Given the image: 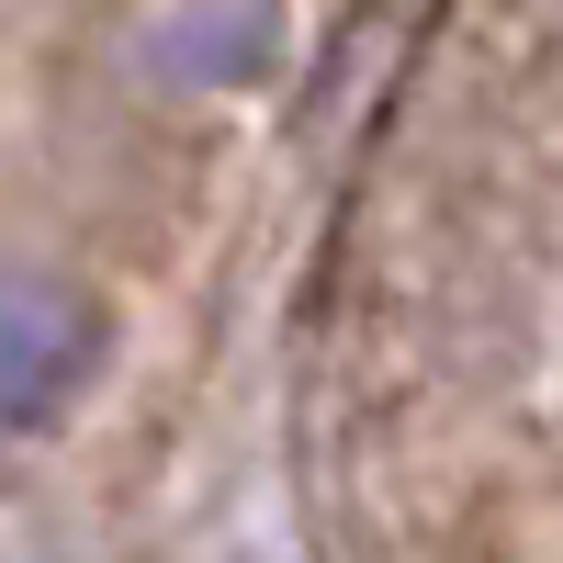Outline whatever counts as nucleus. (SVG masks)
Masks as SVG:
<instances>
[{"mask_svg":"<svg viewBox=\"0 0 563 563\" xmlns=\"http://www.w3.org/2000/svg\"><path fill=\"white\" fill-rule=\"evenodd\" d=\"M260 45H271L260 12H192V23H169L158 57H169L180 79H238V68H260Z\"/></svg>","mask_w":563,"mask_h":563,"instance_id":"2","label":"nucleus"},{"mask_svg":"<svg viewBox=\"0 0 563 563\" xmlns=\"http://www.w3.org/2000/svg\"><path fill=\"white\" fill-rule=\"evenodd\" d=\"M90 350H102V305L68 294V282H0V429H23V417H45Z\"/></svg>","mask_w":563,"mask_h":563,"instance_id":"1","label":"nucleus"}]
</instances>
